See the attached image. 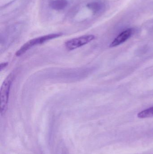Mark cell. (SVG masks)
<instances>
[{
    "mask_svg": "<svg viewBox=\"0 0 153 154\" xmlns=\"http://www.w3.org/2000/svg\"><path fill=\"white\" fill-rule=\"evenodd\" d=\"M14 79V75L10 74L4 81L1 88V114L3 116L5 114L8 108L10 91Z\"/></svg>",
    "mask_w": 153,
    "mask_h": 154,
    "instance_id": "7a4b0ae2",
    "label": "cell"
},
{
    "mask_svg": "<svg viewBox=\"0 0 153 154\" xmlns=\"http://www.w3.org/2000/svg\"><path fill=\"white\" fill-rule=\"evenodd\" d=\"M49 5L53 10L61 11L66 8L68 5V2L67 0H50Z\"/></svg>",
    "mask_w": 153,
    "mask_h": 154,
    "instance_id": "5b68a950",
    "label": "cell"
},
{
    "mask_svg": "<svg viewBox=\"0 0 153 154\" xmlns=\"http://www.w3.org/2000/svg\"><path fill=\"white\" fill-rule=\"evenodd\" d=\"M95 38V36L93 35H84L74 38L65 42L66 48L68 51L74 50L86 45L94 40Z\"/></svg>",
    "mask_w": 153,
    "mask_h": 154,
    "instance_id": "3957f363",
    "label": "cell"
},
{
    "mask_svg": "<svg viewBox=\"0 0 153 154\" xmlns=\"http://www.w3.org/2000/svg\"><path fill=\"white\" fill-rule=\"evenodd\" d=\"M63 34L62 33H52L32 39L23 44L19 49L17 51L15 55L17 57H20L33 47L43 44L48 41L59 38Z\"/></svg>",
    "mask_w": 153,
    "mask_h": 154,
    "instance_id": "6da1fadb",
    "label": "cell"
},
{
    "mask_svg": "<svg viewBox=\"0 0 153 154\" xmlns=\"http://www.w3.org/2000/svg\"><path fill=\"white\" fill-rule=\"evenodd\" d=\"M8 65V63L7 62H4V63H1L0 65V69L1 71L2 69H4L6 66Z\"/></svg>",
    "mask_w": 153,
    "mask_h": 154,
    "instance_id": "ba28073f",
    "label": "cell"
},
{
    "mask_svg": "<svg viewBox=\"0 0 153 154\" xmlns=\"http://www.w3.org/2000/svg\"><path fill=\"white\" fill-rule=\"evenodd\" d=\"M87 7L93 12L97 13L101 10L102 8V5L99 3L94 2L89 3L87 5Z\"/></svg>",
    "mask_w": 153,
    "mask_h": 154,
    "instance_id": "52a82bcc",
    "label": "cell"
},
{
    "mask_svg": "<svg viewBox=\"0 0 153 154\" xmlns=\"http://www.w3.org/2000/svg\"><path fill=\"white\" fill-rule=\"evenodd\" d=\"M133 33V30L128 29L119 35L110 45V48H114L120 45L130 38Z\"/></svg>",
    "mask_w": 153,
    "mask_h": 154,
    "instance_id": "277c9868",
    "label": "cell"
},
{
    "mask_svg": "<svg viewBox=\"0 0 153 154\" xmlns=\"http://www.w3.org/2000/svg\"><path fill=\"white\" fill-rule=\"evenodd\" d=\"M153 116V107L139 112L137 117L139 118H146Z\"/></svg>",
    "mask_w": 153,
    "mask_h": 154,
    "instance_id": "8992f818",
    "label": "cell"
}]
</instances>
